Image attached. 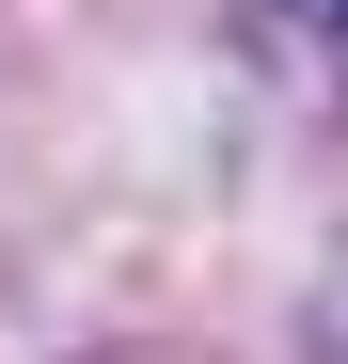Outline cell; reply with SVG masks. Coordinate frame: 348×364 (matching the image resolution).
<instances>
[{"instance_id":"cell-1","label":"cell","mask_w":348,"mask_h":364,"mask_svg":"<svg viewBox=\"0 0 348 364\" xmlns=\"http://www.w3.org/2000/svg\"><path fill=\"white\" fill-rule=\"evenodd\" d=\"M285 16H301V32H332V48H348V0H285Z\"/></svg>"}]
</instances>
